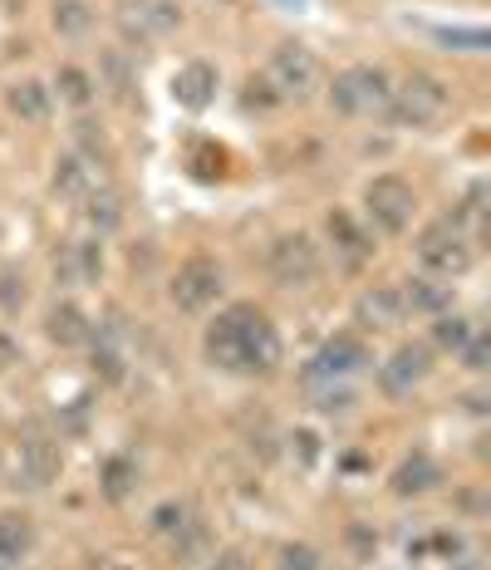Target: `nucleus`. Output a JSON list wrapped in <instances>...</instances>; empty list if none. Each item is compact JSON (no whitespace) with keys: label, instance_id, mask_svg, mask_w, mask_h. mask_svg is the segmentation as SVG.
I'll return each instance as SVG.
<instances>
[{"label":"nucleus","instance_id":"nucleus-10","mask_svg":"<svg viewBox=\"0 0 491 570\" xmlns=\"http://www.w3.org/2000/svg\"><path fill=\"white\" fill-rule=\"evenodd\" d=\"M10 478H16V487H26V492L50 487L59 478V443L45 433H26L16 443V458H10Z\"/></svg>","mask_w":491,"mask_h":570},{"label":"nucleus","instance_id":"nucleus-4","mask_svg":"<svg viewBox=\"0 0 491 570\" xmlns=\"http://www.w3.org/2000/svg\"><path fill=\"white\" fill-rule=\"evenodd\" d=\"M364 212H369V222H374L379 232L399 236V232H409V227H413L418 197H413V187L403 183V177L383 173V177H374V183L364 187Z\"/></svg>","mask_w":491,"mask_h":570},{"label":"nucleus","instance_id":"nucleus-9","mask_svg":"<svg viewBox=\"0 0 491 570\" xmlns=\"http://www.w3.org/2000/svg\"><path fill=\"white\" fill-rule=\"evenodd\" d=\"M271 276L285 291H301V285H315L320 276V246L310 242L305 232H291L271 246Z\"/></svg>","mask_w":491,"mask_h":570},{"label":"nucleus","instance_id":"nucleus-13","mask_svg":"<svg viewBox=\"0 0 491 570\" xmlns=\"http://www.w3.org/2000/svg\"><path fill=\"white\" fill-rule=\"evenodd\" d=\"M354 315H359V325H364V330H393V325H403L409 305H403L399 285H374V291L359 295Z\"/></svg>","mask_w":491,"mask_h":570},{"label":"nucleus","instance_id":"nucleus-20","mask_svg":"<svg viewBox=\"0 0 491 570\" xmlns=\"http://www.w3.org/2000/svg\"><path fill=\"white\" fill-rule=\"evenodd\" d=\"M45 335H50L55 344H65V350H69V344H84V340H89L94 330H89V320H84V311H79V305L59 301L55 311L45 315Z\"/></svg>","mask_w":491,"mask_h":570},{"label":"nucleus","instance_id":"nucleus-15","mask_svg":"<svg viewBox=\"0 0 491 570\" xmlns=\"http://www.w3.org/2000/svg\"><path fill=\"white\" fill-rule=\"evenodd\" d=\"M99 187V168H94L89 158H79V153H69V158L55 163V193L69 197V202H84Z\"/></svg>","mask_w":491,"mask_h":570},{"label":"nucleus","instance_id":"nucleus-32","mask_svg":"<svg viewBox=\"0 0 491 570\" xmlns=\"http://www.w3.org/2000/svg\"><path fill=\"white\" fill-rule=\"evenodd\" d=\"M183 527H187V507L183 502H163L158 512H153V531H163V537H177Z\"/></svg>","mask_w":491,"mask_h":570},{"label":"nucleus","instance_id":"nucleus-37","mask_svg":"<svg viewBox=\"0 0 491 570\" xmlns=\"http://www.w3.org/2000/svg\"><path fill=\"white\" fill-rule=\"evenodd\" d=\"M16 364V350H10V340H0V370H10Z\"/></svg>","mask_w":491,"mask_h":570},{"label":"nucleus","instance_id":"nucleus-23","mask_svg":"<svg viewBox=\"0 0 491 570\" xmlns=\"http://www.w3.org/2000/svg\"><path fill=\"white\" fill-rule=\"evenodd\" d=\"M330 236H334V252L350 261V266H359V261L374 252V246H369V236L354 227L350 212H330Z\"/></svg>","mask_w":491,"mask_h":570},{"label":"nucleus","instance_id":"nucleus-5","mask_svg":"<svg viewBox=\"0 0 491 570\" xmlns=\"http://www.w3.org/2000/svg\"><path fill=\"white\" fill-rule=\"evenodd\" d=\"M320 79H325V69H320V55L305 50V45L285 40L271 50V85L285 94V99H310V94L320 89Z\"/></svg>","mask_w":491,"mask_h":570},{"label":"nucleus","instance_id":"nucleus-35","mask_svg":"<svg viewBox=\"0 0 491 570\" xmlns=\"http://www.w3.org/2000/svg\"><path fill=\"white\" fill-rule=\"evenodd\" d=\"M291 443H295V453H301V462H305V468H310V462H315V458H320V438H315V433H310V428H301V433H295V438H291Z\"/></svg>","mask_w":491,"mask_h":570},{"label":"nucleus","instance_id":"nucleus-7","mask_svg":"<svg viewBox=\"0 0 491 570\" xmlns=\"http://www.w3.org/2000/svg\"><path fill=\"white\" fill-rule=\"evenodd\" d=\"M222 266L212 256H192L187 266H177V276H173V305L177 311H187V315H202L207 305H217V295H222Z\"/></svg>","mask_w":491,"mask_h":570},{"label":"nucleus","instance_id":"nucleus-18","mask_svg":"<svg viewBox=\"0 0 491 570\" xmlns=\"http://www.w3.org/2000/svg\"><path fill=\"white\" fill-rule=\"evenodd\" d=\"M55 276L65 285H84V281H99L104 276V246L99 242H84V246H69L65 261L55 266Z\"/></svg>","mask_w":491,"mask_h":570},{"label":"nucleus","instance_id":"nucleus-22","mask_svg":"<svg viewBox=\"0 0 491 570\" xmlns=\"http://www.w3.org/2000/svg\"><path fill=\"white\" fill-rule=\"evenodd\" d=\"M399 291H403V305H409V311H423V315H442V311H448V301H452V285L428 281V276L403 281Z\"/></svg>","mask_w":491,"mask_h":570},{"label":"nucleus","instance_id":"nucleus-27","mask_svg":"<svg viewBox=\"0 0 491 570\" xmlns=\"http://www.w3.org/2000/svg\"><path fill=\"white\" fill-rule=\"evenodd\" d=\"M472 320H467V315H452V311H442L438 320H433V344H438V350H462V344L467 340H472Z\"/></svg>","mask_w":491,"mask_h":570},{"label":"nucleus","instance_id":"nucleus-8","mask_svg":"<svg viewBox=\"0 0 491 570\" xmlns=\"http://www.w3.org/2000/svg\"><path fill=\"white\" fill-rule=\"evenodd\" d=\"M369 364V350L359 335H334L330 344H320L305 364V384H344L350 374H359Z\"/></svg>","mask_w":491,"mask_h":570},{"label":"nucleus","instance_id":"nucleus-3","mask_svg":"<svg viewBox=\"0 0 491 570\" xmlns=\"http://www.w3.org/2000/svg\"><path fill=\"white\" fill-rule=\"evenodd\" d=\"M448 109H452L448 85L433 79V75H423V69L403 79V85L393 89V99H389V114L399 118V124H409V128H433V124L448 118Z\"/></svg>","mask_w":491,"mask_h":570},{"label":"nucleus","instance_id":"nucleus-38","mask_svg":"<svg viewBox=\"0 0 491 570\" xmlns=\"http://www.w3.org/2000/svg\"><path fill=\"white\" fill-rule=\"evenodd\" d=\"M0 10H20V0H0Z\"/></svg>","mask_w":491,"mask_h":570},{"label":"nucleus","instance_id":"nucleus-2","mask_svg":"<svg viewBox=\"0 0 491 570\" xmlns=\"http://www.w3.org/2000/svg\"><path fill=\"white\" fill-rule=\"evenodd\" d=\"M389 99H393V85L379 65H354V69H344V75H334V85H330V104H334V114H344V118L389 114Z\"/></svg>","mask_w":491,"mask_h":570},{"label":"nucleus","instance_id":"nucleus-11","mask_svg":"<svg viewBox=\"0 0 491 570\" xmlns=\"http://www.w3.org/2000/svg\"><path fill=\"white\" fill-rule=\"evenodd\" d=\"M428 374H433V350L428 344H399L389 364H379V389L389 399H409Z\"/></svg>","mask_w":491,"mask_h":570},{"label":"nucleus","instance_id":"nucleus-25","mask_svg":"<svg viewBox=\"0 0 491 570\" xmlns=\"http://www.w3.org/2000/svg\"><path fill=\"white\" fill-rule=\"evenodd\" d=\"M134 487H138V462L134 458H109L104 462V497H109V502H124Z\"/></svg>","mask_w":491,"mask_h":570},{"label":"nucleus","instance_id":"nucleus-36","mask_svg":"<svg viewBox=\"0 0 491 570\" xmlns=\"http://www.w3.org/2000/svg\"><path fill=\"white\" fill-rule=\"evenodd\" d=\"M207 570H246V561H242V556H236V551H222V556H217V561H212Z\"/></svg>","mask_w":491,"mask_h":570},{"label":"nucleus","instance_id":"nucleus-12","mask_svg":"<svg viewBox=\"0 0 491 570\" xmlns=\"http://www.w3.org/2000/svg\"><path fill=\"white\" fill-rule=\"evenodd\" d=\"M177 20H183V10H177L173 0H118V26H124V35L138 45L177 30Z\"/></svg>","mask_w":491,"mask_h":570},{"label":"nucleus","instance_id":"nucleus-30","mask_svg":"<svg viewBox=\"0 0 491 570\" xmlns=\"http://www.w3.org/2000/svg\"><path fill=\"white\" fill-rule=\"evenodd\" d=\"M275 570H320V551L315 546H281V561H275Z\"/></svg>","mask_w":491,"mask_h":570},{"label":"nucleus","instance_id":"nucleus-16","mask_svg":"<svg viewBox=\"0 0 491 570\" xmlns=\"http://www.w3.org/2000/svg\"><path fill=\"white\" fill-rule=\"evenodd\" d=\"M438 482H442V468L428 453L403 458L399 472H393V492H399V497H423V492H433Z\"/></svg>","mask_w":491,"mask_h":570},{"label":"nucleus","instance_id":"nucleus-33","mask_svg":"<svg viewBox=\"0 0 491 570\" xmlns=\"http://www.w3.org/2000/svg\"><path fill=\"white\" fill-rule=\"evenodd\" d=\"M350 403H354L350 389H340V384H325V389H320V413H344Z\"/></svg>","mask_w":491,"mask_h":570},{"label":"nucleus","instance_id":"nucleus-19","mask_svg":"<svg viewBox=\"0 0 491 570\" xmlns=\"http://www.w3.org/2000/svg\"><path fill=\"white\" fill-rule=\"evenodd\" d=\"M10 114L20 118V124H45L50 118V89L40 85V79H20V85H10Z\"/></svg>","mask_w":491,"mask_h":570},{"label":"nucleus","instance_id":"nucleus-39","mask_svg":"<svg viewBox=\"0 0 491 570\" xmlns=\"http://www.w3.org/2000/svg\"><path fill=\"white\" fill-rule=\"evenodd\" d=\"M458 570H482V566H477V561H462V566H458Z\"/></svg>","mask_w":491,"mask_h":570},{"label":"nucleus","instance_id":"nucleus-34","mask_svg":"<svg viewBox=\"0 0 491 570\" xmlns=\"http://www.w3.org/2000/svg\"><path fill=\"white\" fill-rule=\"evenodd\" d=\"M442 45H467V50H487V35L482 30H438Z\"/></svg>","mask_w":491,"mask_h":570},{"label":"nucleus","instance_id":"nucleus-1","mask_svg":"<svg viewBox=\"0 0 491 570\" xmlns=\"http://www.w3.org/2000/svg\"><path fill=\"white\" fill-rule=\"evenodd\" d=\"M207 360L222 374H266L281 364V335L256 305H232L207 325Z\"/></svg>","mask_w":491,"mask_h":570},{"label":"nucleus","instance_id":"nucleus-14","mask_svg":"<svg viewBox=\"0 0 491 570\" xmlns=\"http://www.w3.org/2000/svg\"><path fill=\"white\" fill-rule=\"evenodd\" d=\"M217 69L207 65V59H192V65H183L177 69V79H173V99L183 104V109H192V114H202L212 99H217Z\"/></svg>","mask_w":491,"mask_h":570},{"label":"nucleus","instance_id":"nucleus-24","mask_svg":"<svg viewBox=\"0 0 491 570\" xmlns=\"http://www.w3.org/2000/svg\"><path fill=\"white\" fill-rule=\"evenodd\" d=\"M55 89H59V99L75 104V109L94 104V94H99V89H94V75H84L79 65H65V69H59V75H55Z\"/></svg>","mask_w":491,"mask_h":570},{"label":"nucleus","instance_id":"nucleus-17","mask_svg":"<svg viewBox=\"0 0 491 570\" xmlns=\"http://www.w3.org/2000/svg\"><path fill=\"white\" fill-rule=\"evenodd\" d=\"M30 541H35L30 517L0 512V570H16L20 561H26V556H30Z\"/></svg>","mask_w":491,"mask_h":570},{"label":"nucleus","instance_id":"nucleus-21","mask_svg":"<svg viewBox=\"0 0 491 570\" xmlns=\"http://www.w3.org/2000/svg\"><path fill=\"white\" fill-rule=\"evenodd\" d=\"M84 222H89V227L99 232V236H109L118 222H124V197H118L114 187H104V183H99L89 197H84Z\"/></svg>","mask_w":491,"mask_h":570},{"label":"nucleus","instance_id":"nucleus-26","mask_svg":"<svg viewBox=\"0 0 491 570\" xmlns=\"http://www.w3.org/2000/svg\"><path fill=\"white\" fill-rule=\"evenodd\" d=\"M55 30L65 35V40H84V35L94 30V10L84 6V0H59L55 6Z\"/></svg>","mask_w":491,"mask_h":570},{"label":"nucleus","instance_id":"nucleus-6","mask_svg":"<svg viewBox=\"0 0 491 570\" xmlns=\"http://www.w3.org/2000/svg\"><path fill=\"white\" fill-rule=\"evenodd\" d=\"M418 261H423L433 276L452 281L472 266V242H467V232L458 227V222H438V227H428L423 236H418Z\"/></svg>","mask_w":491,"mask_h":570},{"label":"nucleus","instance_id":"nucleus-28","mask_svg":"<svg viewBox=\"0 0 491 570\" xmlns=\"http://www.w3.org/2000/svg\"><path fill=\"white\" fill-rule=\"evenodd\" d=\"M26 311V276L16 266L0 271V315H20Z\"/></svg>","mask_w":491,"mask_h":570},{"label":"nucleus","instance_id":"nucleus-31","mask_svg":"<svg viewBox=\"0 0 491 570\" xmlns=\"http://www.w3.org/2000/svg\"><path fill=\"white\" fill-rule=\"evenodd\" d=\"M458 354L467 360V370H472V374H487V370H491V364H487V360H491V344H487L482 330H472V340H467Z\"/></svg>","mask_w":491,"mask_h":570},{"label":"nucleus","instance_id":"nucleus-29","mask_svg":"<svg viewBox=\"0 0 491 570\" xmlns=\"http://www.w3.org/2000/svg\"><path fill=\"white\" fill-rule=\"evenodd\" d=\"M99 69H104V85H109L114 99H128L134 79H128V65H124V59H118V55L109 50V55H99ZM104 85H99V89H104Z\"/></svg>","mask_w":491,"mask_h":570}]
</instances>
